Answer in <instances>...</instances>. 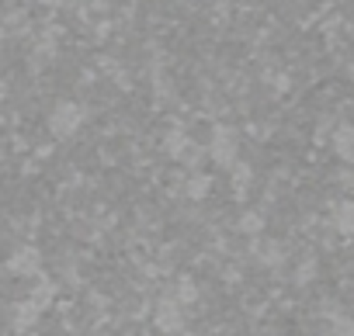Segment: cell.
Listing matches in <instances>:
<instances>
[{"mask_svg":"<svg viewBox=\"0 0 354 336\" xmlns=\"http://www.w3.org/2000/svg\"><path fill=\"white\" fill-rule=\"evenodd\" d=\"M236 149H240V135L233 125H216L212 128V142H209V156L223 166V170H230V166L236 163Z\"/></svg>","mask_w":354,"mask_h":336,"instance_id":"obj_1","label":"cell"},{"mask_svg":"<svg viewBox=\"0 0 354 336\" xmlns=\"http://www.w3.org/2000/svg\"><path fill=\"white\" fill-rule=\"evenodd\" d=\"M84 125V108L77 101H59L53 111H49V132L56 139H70L77 128Z\"/></svg>","mask_w":354,"mask_h":336,"instance_id":"obj_2","label":"cell"},{"mask_svg":"<svg viewBox=\"0 0 354 336\" xmlns=\"http://www.w3.org/2000/svg\"><path fill=\"white\" fill-rule=\"evenodd\" d=\"M153 322L160 333L174 336V333H185V312H181V302L177 298H160L156 302V312H153Z\"/></svg>","mask_w":354,"mask_h":336,"instance_id":"obj_3","label":"cell"},{"mask_svg":"<svg viewBox=\"0 0 354 336\" xmlns=\"http://www.w3.org/2000/svg\"><path fill=\"white\" fill-rule=\"evenodd\" d=\"M39 267H42V253H39L35 246H21V250L8 260V270L18 274V277H32V274H39Z\"/></svg>","mask_w":354,"mask_h":336,"instance_id":"obj_4","label":"cell"},{"mask_svg":"<svg viewBox=\"0 0 354 336\" xmlns=\"http://www.w3.org/2000/svg\"><path fill=\"white\" fill-rule=\"evenodd\" d=\"M333 149L344 156V159H354V128H340L333 135Z\"/></svg>","mask_w":354,"mask_h":336,"instance_id":"obj_5","label":"cell"},{"mask_svg":"<svg viewBox=\"0 0 354 336\" xmlns=\"http://www.w3.org/2000/svg\"><path fill=\"white\" fill-rule=\"evenodd\" d=\"M209 191H212V177H209V174H195V177L188 181V195H192L195 201H198V198H205Z\"/></svg>","mask_w":354,"mask_h":336,"instance_id":"obj_6","label":"cell"},{"mask_svg":"<svg viewBox=\"0 0 354 336\" xmlns=\"http://www.w3.org/2000/svg\"><path fill=\"white\" fill-rule=\"evenodd\" d=\"M53 295H56V291H53V284H49V281H42V284L35 288V295H32L28 302H32V305H35V308L42 312V308H46V305L53 302Z\"/></svg>","mask_w":354,"mask_h":336,"instance_id":"obj_7","label":"cell"},{"mask_svg":"<svg viewBox=\"0 0 354 336\" xmlns=\"http://www.w3.org/2000/svg\"><path fill=\"white\" fill-rule=\"evenodd\" d=\"M35 315H39V308H35L32 302H25V305H18V315H15V326H18V329H28V326L35 322Z\"/></svg>","mask_w":354,"mask_h":336,"instance_id":"obj_8","label":"cell"},{"mask_svg":"<svg viewBox=\"0 0 354 336\" xmlns=\"http://www.w3.org/2000/svg\"><path fill=\"white\" fill-rule=\"evenodd\" d=\"M230 170H233V181H236V191H243V184H247V181H250V166H247V163H240V159H236V163H233V166H230Z\"/></svg>","mask_w":354,"mask_h":336,"instance_id":"obj_9","label":"cell"},{"mask_svg":"<svg viewBox=\"0 0 354 336\" xmlns=\"http://www.w3.org/2000/svg\"><path fill=\"white\" fill-rule=\"evenodd\" d=\"M337 226H340V233H351V229H354V205H344V208H340Z\"/></svg>","mask_w":354,"mask_h":336,"instance_id":"obj_10","label":"cell"},{"mask_svg":"<svg viewBox=\"0 0 354 336\" xmlns=\"http://www.w3.org/2000/svg\"><path fill=\"white\" fill-rule=\"evenodd\" d=\"M261 226H264V219H261L257 212H247V215L240 219V229H243V233H257Z\"/></svg>","mask_w":354,"mask_h":336,"instance_id":"obj_11","label":"cell"},{"mask_svg":"<svg viewBox=\"0 0 354 336\" xmlns=\"http://www.w3.org/2000/svg\"><path fill=\"white\" fill-rule=\"evenodd\" d=\"M198 298V288L192 281H181V295H177V302H195Z\"/></svg>","mask_w":354,"mask_h":336,"instance_id":"obj_12","label":"cell"},{"mask_svg":"<svg viewBox=\"0 0 354 336\" xmlns=\"http://www.w3.org/2000/svg\"><path fill=\"white\" fill-rule=\"evenodd\" d=\"M4 97H8V83H4V80H0V101H4Z\"/></svg>","mask_w":354,"mask_h":336,"instance_id":"obj_13","label":"cell"}]
</instances>
